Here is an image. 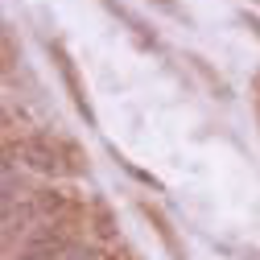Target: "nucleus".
I'll return each instance as SVG.
<instances>
[{
    "mask_svg": "<svg viewBox=\"0 0 260 260\" xmlns=\"http://www.w3.org/2000/svg\"><path fill=\"white\" fill-rule=\"evenodd\" d=\"M5 153L21 157V166L25 170H34V174H46V178H67V174H83L87 170V157H79V149L71 141H62V137H21L17 145H9Z\"/></svg>",
    "mask_w": 260,
    "mask_h": 260,
    "instance_id": "1",
    "label": "nucleus"
},
{
    "mask_svg": "<svg viewBox=\"0 0 260 260\" xmlns=\"http://www.w3.org/2000/svg\"><path fill=\"white\" fill-rule=\"evenodd\" d=\"M54 58H58V75H62V83H67V91H71V100H75V108L83 112V120L95 128V112H91V104H87V95H83V87H79V79H75V62H71V54L62 50V46H54Z\"/></svg>",
    "mask_w": 260,
    "mask_h": 260,
    "instance_id": "2",
    "label": "nucleus"
},
{
    "mask_svg": "<svg viewBox=\"0 0 260 260\" xmlns=\"http://www.w3.org/2000/svg\"><path fill=\"white\" fill-rule=\"evenodd\" d=\"M104 5H108V9H112V13H116V17L124 21V25H128V29H133L137 38H149V42H153V34H149V29H145V21H141V17H133V13L124 9V5H116V0H104Z\"/></svg>",
    "mask_w": 260,
    "mask_h": 260,
    "instance_id": "3",
    "label": "nucleus"
},
{
    "mask_svg": "<svg viewBox=\"0 0 260 260\" xmlns=\"http://www.w3.org/2000/svg\"><path fill=\"white\" fill-rule=\"evenodd\" d=\"M62 260H95V252H91L87 244H79V240H75L67 252H62Z\"/></svg>",
    "mask_w": 260,
    "mask_h": 260,
    "instance_id": "4",
    "label": "nucleus"
},
{
    "mask_svg": "<svg viewBox=\"0 0 260 260\" xmlns=\"http://www.w3.org/2000/svg\"><path fill=\"white\" fill-rule=\"evenodd\" d=\"M153 5H157V9H161V13H170V17H182V9H178V5H174V0H153Z\"/></svg>",
    "mask_w": 260,
    "mask_h": 260,
    "instance_id": "5",
    "label": "nucleus"
},
{
    "mask_svg": "<svg viewBox=\"0 0 260 260\" xmlns=\"http://www.w3.org/2000/svg\"><path fill=\"white\" fill-rule=\"evenodd\" d=\"M256 87H260V75H256Z\"/></svg>",
    "mask_w": 260,
    "mask_h": 260,
    "instance_id": "6",
    "label": "nucleus"
}]
</instances>
